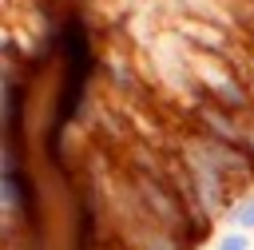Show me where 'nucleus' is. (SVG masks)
<instances>
[{"mask_svg":"<svg viewBox=\"0 0 254 250\" xmlns=\"http://www.w3.org/2000/svg\"><path fill=\"white\" fill-rule=\"evenodd\" d=\"M226 218H230V226H234V230H254V194H246V198H242Z\"/></svg>","mask_w":254,"mask_h":250,"instance_id":"nucleus-1","label":"nucleus"},{"mask_svg":"<svg viewBox=\"0 0 254 250\" xmlns=\"http://www.w3.org/2000/svg\"><path fill=\"white\" fill-rule=\"evenodd\" d=\"M214 250H250V234H246V230H226V234L214 242Z\"/></svg>","mask_w":254,"mask_h":250,"instance_id":"nucleus-2","label":"nucleus"}]
</instances>
